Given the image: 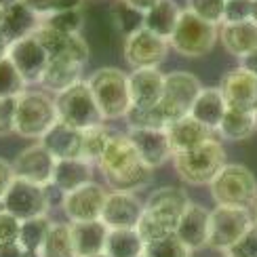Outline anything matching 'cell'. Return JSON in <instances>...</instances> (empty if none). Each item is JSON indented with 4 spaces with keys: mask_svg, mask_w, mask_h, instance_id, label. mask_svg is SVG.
<instances>
[{
    "mask_svg": "<svg viewBox=\"0 0 257 257\" xmlns=\"http://www.w3.org/2000/svg\"><path fill=\"white\" fill-rule=\"evenodd\" d=\"M42 19L32 13V11L26 5H13L5 11V19H3V28L0 32L7 36L9 42H17L21 38H28V36H34V32L40 28Z\"/></svg>",
    "mask_w": 257,
    "mask_h": 257,
    "instance_id": "29",
    "label": "cell"
},
{
    "mask_svg": "<svg viewBox=\"0 0 257 257\" xmlns=\"http://www.w3.org/2000/svg\"><path fill=\"white\" fill-rule=\"evenodd\" d=\"M142 257H146V255H142Z\"/></svg>",
    "mask_w": 257,
    "mask_h": 257,
    "instance_id": "58",
    "label": "cell"
},
{
    "mask_svg": "<svg viewBox=\"0 0 257 257\" xmlns=\"http://www.w3.org/2000/svg\"><path fill=\"white\" fill-rule=\"evenodd\" d=\"M114 26L118 28L126 38L128 34H133V32H137L139 28H144V15L137 13L133 9H128L126 5H120L114 11Z\"/></svg>",
    "mask_w": 257,
    "mask_h": 257,
    "instance_id": "41",
    "label": "cell"
},
{
    "mask_svg": "<svg viewBox=\"0 0 257 257\" xmlns=\"http://www.w3.org/2000/svg\"><path fill=\"white\" fill-rule=\"evenodd\" d=\"M82 0H55L53 5V13H59V11H80Z\"/></svg>",
    "mask_w": 257,
    "mask_h": 257,
    "instance_id": "50",
    "label": "cell"
},
{
    "mask_svg": "<svg viewBox=\"0 0 257 257\" xmlns=\"http://www.w3.org/2000/svg\"><path fill=\"white\" fill-rule=\"evenodd\" d=\"M13 181H15L13 167H11V163H7L5 158H0V200L5 198L9 188L13 186Z\"/></svg>",
    "mask_w": 257,
    "mask_h": 257,
    "instance_id": "46",
    "label": "cell"
},
{
    "mask_svg": "<svg viewBox=\"0 0 257 257\" xmlns=\"http://www.w3.org/2000/svg\"><path fill=\"white\" fill-rule=\"evenodd\" d=\"M72 230V244L76 257H93L105 253V242H108L110 230L105 228L101 219L84 221V223H70Z\"/></svg>",
    "mask_w": 257,
    "mask_h": 257,
    "instance_id": "25",
    "label": "cell"
},
{
    "mask_svg": "<svg viewBox=\"0 0 257 257\" xmlns=\"http://www.w3.org/2000/svg\"><path fill=\"white\" fill-rule=\"evenodd\" d=\"M103 120L124 118L131 110L128 74L118 68H99L87 78Z\"/></svg>",
    "mask_w": 257,
    "mask_h": 257,
    "instance_id": "4",
    "label": "cell"
},
{
    "mask_svg": "<svg viewBox=\"0 0 257 257\" xmlns=\"http://www.w3.org/2000/svg\"><path fill=\"white\" fill-rule=\"evenodd\" d=\"M34 38L38 40V45L47 51V55L51 59L53 57H68L78 63H84L91 55L89 45L84 42V38L80 34L66 36V34H59V32L51 30L45 24H40V28L34 32Z\"/></svg>",
    "mask_w": 257,
    "mask_h": 257,
    "instance_id": "19",
    "label": "cell"
},
{
    "mask_svg": "<svg viewBox=\"0 0 257 257\" xmlns=\"http://www.w3.org/2000/svg\"><path fill=\"white\" fill-rule=\"evenodd\" d=\"M202 91V82L192 72L175 70L165 74V91L160 97V110L167 116L169 122L190 116L196 97Z\"/></svg>",
    "mask_w": 257,
    "mask_h": 257,
    "instance_id": "10",
    "label": "cell"
},
{
    "mask_svg": "<svg viewBox=\"0 0 257 257\" xmlns=\"http://www.w3.org/2000/svg\"><path fill=\"white\" fill-rule=\"evenodd\" d=\"M93 257H108V255H105V253H101V255H93Z\"/></svg>",
    "mask_w": 257,
    "mask_h": 257,
    "instance_id": "57",
    "label": "cell"
},
{
    "mask_svg": "<svg viewBox=\"0 0 257 257\" xmlns=\"http://www.w3.org/2000/svg\"><path fill=\"white\" fill-rule=\"evenodd\" d=\"M226 110H228V103L223 99V93L219 91V87H202L200 95L190 110V116L198 120L202 126L211 128L213 133H217Z\"/></svg>",
    "mask_w": 257,
    "mask_h": 257,
    "instance_id": "27",
    "label": "cell"
},
{
    "mask_svg": "<svg viewBox=\"0 0 257 257\" xmlns=\"http://www.w3.org/2000/svg\"><path fill=\"white\" fill-rule=\"evenodd\" d=\"M144 255L146 257H192V251L175 234H167V236L146 242Z\"/></svg>",
    "mask_w": 257,
    "mask_h": 257,
    "instance_id": "36",
    "label": "cell"
},
{
    "mask_svg": "<svg viewBox=\"0 0 257 257\" xmlns=\"http://www.w3.org/2000/svg\"><path fill=\"white\" fill-rule=\"evenodd\" d=\"M165 131L169 137L171 150H173V156L188 152V150H194L215 137V133H213L211 128L202 126L198 120L192 118V116H184V118H179V120L169 122Z\"/></svg>",
    "mask_w": 257,
    "mask_h": 257,
    "instance_id": "22",
    "label": "cell"
},
{
    "mask_svg": "<svg viewBox=\"0 0 257 257\" xmlns=\"http://www.w3.org/2000/svg\"><path fill=\"white\" fill-rule=\"evenodd\" d=\"M19 228H21V221L11 215V213L3 211V207H0V244L17 242L19 240Z\"/></svg>",
    "mask_w": 257,
    "mask_h": 257,
    "instance_id": "44",
    "label": "cell"
},
{
    "mask_svg": "<svg viewBox=\"0 0 257 257\" xmlns=\"http://www.w3.org/2000/svg\"><path fill=\"white\" fill-rule=\"evenodd\" d=\"M55 110L59 122H66L78 131H87L91 126L105 122L87 80H80L74 87L55 95Z\"/></svg>",
    "mask_w": 257,
    "mask_h": 257,
    "instance_id": "8",
    "label": "cell"
},
{
    "mask_svg": "<svg viewBox=\"0 0 257 257\" xmlns=\"http://www.w3.org/2000/svg\"><path fill=\"white\" fill-rule=\"evenodd\" d=\"M213 200L221 207L253 209L257 200V179L244 165L226 163L209 184Z\"/></svg>",
    "mask_w": 257,
    "mask_h": 257,
    "instance_id": "6",
    "label": "cell"
},
{
    "mask_svg": "<svg viewBox=\"0 0 257 257\" xmlns=\"http://www.w3.org/2000/svg\"><path fill=\"white\" fill-rule=\"evenodd\" d=\"M219 40V28L207 24L188 9L181 11L175 32L169 38V47L188 59H200L213 51Z\"/></svg>",
    "mask_w": 257,
    "mask_h": 257,
    "instance_id": "7",
    "label": "cell"
},
{
    "mask_svg": "<svg viewBox=\"0 0 257 257\" xmlns=\"http://www.w3.org/2000/svg\"><path fill=\"white\" fill-rule=\"evenodd\" d=\"M126 135L146 167L158 169L173 160V150L165 128H128Z\"/></svg>",
    "mask_w": 257,
    "mask_h": 257,
    "instance_id": "18",
    "label": "cell"
},
{
    "mask_svg": "<svg viewBox=\"0 0 257 257\" xmlns=\"http://www.w3.org/2000/svg\"><path fill=\"white\" fill-rule=\"evenodd\" d=\"M255 226L253 211L240 207H221L211 211L209 219V242L207 247L226 253L236 244L244 234Z\"/></svg>",
    "mask_w": 257,
    "mask_h": 257,
    "instance_id": "9",
    "label": "cell"
},
{
    "mask_svg": "<svg viewBox=\"0 0 257 257\" xmlns=\"http://www.w3.org/2000/svg\"><path fill=\"white\" fill-rule=\"evenodd\" d=\"M255 131H257V116L253 112L228 108L217 128V135L228 139V142H242V139H249Z\"/></svg>",
    "mask_w": 257,
    "mask_h": 257,
    "instance_id": "31",
    "label": "cell"
},
{
    "mask_svg": "<svg viewBox=\"0 0 257 257\" xmlns=\"http://www.w3.org/2000/svg\"><path fill=\"white\" fill-rule=\"evenodd\" d=\"M165 91V72L158 68L133 70L128 74V93L131 108H154L160 103Z\"/></svg>",
    "mask_w": 257,
    "mask_h": 257,
    "instance_id": "20",
    "label": "cell"
},
{
    "mask_svg": "<svg viewBox=\"0 0 257 257\" xmlns=\"http://www.w3.org/2000/svg\"><path fill=\"white\" fill-rule=\"evenodd\" d=\"M223 5H226V0H188L186 9L202 21L219 28L223 24Z\"/></svg>",
    "mask_w": 257,
    "mask_h": 257,
    "instance_id": "40",
    "label": "cell"
},
{
    "mask_svg": "<svg viewBox=\"0 0 257 257\" xmlns=\"http://www.w3.org/2000/svg\"><path fill=\"white\" fill-rule=\"evenodd\" d=\"M82 70H84V63H78L68 57H53V59H49V66H47L45 74H42L40 87L47 93L59 95L61 91H66V89L74 87L76 82L84 80Z\"/></svg>",
    "mask_w": 257,
    "mask_h": 257,
    "instance_id": "24",
    "label": "cell"
},
{
    "mask_svg": "<svg viewBox=\"0 0 257 257\" xmlns=\"http://www.w3.org/2000/svg\"><path fill=\"white\" fill-rule=\"evenodd\" d=\"M190 202V196L181 188L165 186L154 190L144 202V215L135 230L144 238V242L156 240L167 234H175L177 223Z\"/></svg>",
    "mask_w": 257,
    "mask_h": 257,
    "instance_id": "2",
    "label": "cell"
},
{
    "mask_svg": "<svg viewBox=\"0 0 257 257\" xmlns=\"http://www.w3.org/2000/svg\"><path fill=\"white\" fill-rule=\"evenodd\" d=\"M9 59L13 61V66L21 74L26 87H32V84H40L42 74H45L51 57L47 55V51L38 45V40L34 36H28V38H21L11 45Z\"/></svg>",
    "mask_w": 257,
    "mask_h": 257,
    "instance_id": "16",
    "label": "cell"
},
{
    "mask_svg": "<svg viewBox=\"0 0 257 257\" xmlns=\"http://www.w3.org/2000/svg\"><path fill=\"white\" fill-rule=\"evenodd\" d=\"M26 91V82L9 57L0 59V99H15Z\"/></svg>",
    "mask_w": 257,
    "mask_h": 257,
    "instance_id": "38",
    "label": "cell"
},
{
    "mask_svg": "<svg viewBox=\"0 0 257 257\" xmlns=\"http://www.w3.org/2000/svg\"><path fill=\"white\" fill-rule=\"evenodd\" d=\"M223 255L226 257H257V223Z\"/></svg>",
    "mask_w": 257,
    "mask_h": 257,
    "instance_id": "43",
    "label": "cell"
},
{
    "mask_svg": "<svg viewBox=\"0 0 257 257\" xmlns=\"http://www.w3.org/2000/svg\"><path fill=\"white\" fill-rule=\"evenodd\" d=\"M219 42L230 55L247 57L257 51V26L253 21L244 24H221L219 26Z\"/></svg>",
    "mask_w": 257,
    "mask_h": 257,
    "instance_id": "28",
    "label": "cell"
},
{
    "mask_svg": "<svg viewBox=\"0 0 257 257\" xmlns=\"http://www.w3.org/2000/svg\"><path fill=\"white\" fill-rule=\"evenodd\" d=\"M144 215V202L133 192L110 190L103 202L101 221L108 230H135Z\"/></svg>",
    "mask_w": 257,
    "mask_h": 257,
    "instance_id": "15",
    "label": "cell"
},
{
    "mask_svg": "<svg viewBox=\"0 0 257 257\" xmlns=\"http://www.w3.org/2000/svg\"><path fill=\"white\" fill-rule=\"evenodd\" d=\"M181 11L184 9L177 5V0H160L154 9H150L144 15V28L154 32L156 36L169 40L177 28Z\"/></svg>",
    "mask_w": 257,
    "mask_h": 257,
    "instance_id": "30",
    "label": "cell"
},
{
    "mask_svg": "<svg viewBox=\"0 0 257 257\" xmlns=\"http://www.w3.org/2000/svg\"><path fill=\"white\" fill-rule=\"evenodd\" d=\"M15 99H0V135L15 133Z\"/></svg>",
    "mask_w": 257,
    "mask_h": 257,
    "instance_id": "45",
    "label": "cell"
},
{
    "mask_svg": "<svg viewBox=\"0 0 257 257\" xmlns=\"http://www.w3.org/2000/svg\"><path fill=\"white\" fill-rule=\"evenodd\" d=\"M144 249L146 242L137 230H110L105 242L108 257H142Z\"/></svg>",
    "mask_w": 257,
    "mask_h": 257,
    "instance_id": "32",
    "label": "cell"
},
{
    "mask_svg": "<svg viewBox=\"0 0 257 257\" xmlns=\"http://www.w3.org/2000/svg\"><path fill=\"white\" fill-rule=\"evenodd\" d=\"M255 116H257V112H255Z\"/></svg>",
    "mask_w": 257,
    "mask_h": 257,
    "instance_id": "59",
    "label": "cell"
},
{
    "mask_svg": "<svg viewBox=\"0 0 257 257\" xmlns=\"http://www.w3.org/2000/svg\"><path fill=\"white\" fill-rule=\"evenodd\" d=\"M209 219H211V211L207 207L198 205V202H190L175 228V236L192 253L205 249L209 242Z\"/></svg>",
    "mask_w": 257,
    "mask_h": 257,
    "instance_id": "21",
    "label": "cell"
},
{
    "mask_svg": "<svg viewBox=\"0 0 257 257\" xmlns=\"http://www.w3.org/2000/svg\"><path fill=\"white\" fill-rule=\"evenodd\" d=\"M0 257H38V255L24 251L19 242H7V244H0Z\"/></svg>",
    "mask_w": 257,
    "mask_h": 257,
    "instance_id": "48",
    "label": "cell"
},
{
    "mask_svg": "<svg viewBox=\"0 0 257 257\" xmlns=\"http://www.w3.org/2000/svg\"><path fill=\"white\" fill-rule=\"evenodd\" d=\"M3 19H5V9H0V28H3Z\"/></svg>",
    "mask_w": 257,
    "mask_h": 257,
    "instance_id": "56",
    "label": "cell"
},
{
    "mask_svg": "<svg viewBox=\"0 0 257 257\" xmlns=\"http://www.w3.org/2000/svg\"><path fill=\"white\" fill-rule=\"evenodd\" d=\"M240 68H244L247 72H251L253 76H257V51H253L251 55L240 59Z\"/></svg>",
    "mask_w": 257,
    "mask_h": 257,
    "instance_id": "51",
    "label": "cell"
},
{
    "mask_svg": "<svg viewBox=\"0 0 257 257\" xmlns=\"http://www.w3.org/2000/svg\"><path fill=\"white\" fill-rule=\"evenodd\" d=\"M251 21L257 26V0H253V7H251Z\"/></svg>",
    "mask_w": 257,
    "mask_h": 257,
    "instance_id": "54",
    "label": "cell"
},
{
    "mask_svg": "<svg viewBox=\"0 0 257 257\" xmlns=\"http://www.w3.org/2000/svg\"><path fill=\"white\" fill-rule=\"evenodd\" d=\"M253 0H226L223 5V24H244L251 21Z\"/></svg>",
    "mask_w": 257,
    "mask_h": 257,
    "instance_id": "42",
    "label": "cell"
},
{
    "mask_svg": "<svg viewBox=\"0 0 257 257\" xmlns=\"http://www.w3.org/2000/svg\"><path fill=\"white\" fill-rule=\"evenodd\" d=\"M114 131H110V126L103 124H97V126H91L87 131H82V152H80V158L89 160L91 165H97L99 158L103 154L105 146L112 139Z\"/></svg>",
    "mask_w": 257,
    "mask_h": 257,
    "instance_id": "35",
    "label": "cell"
},
{
    "mask_svg": "<svg viewBox=\"0 0 257 257\" xmlns=\"http://www.w3.org/2000/svg\"><path fill=\"white\" fill-rule=\"evenodd\" d=\"M251 211H253V219H255V223H257V200H255V205H253Z\"/></svg>",
    "mask_w": 257,
    "mask_h": 257,
    "instance_id": "55",
    "label": "cell"
},
{
    "mask_svg": "<svg viewBox=\"0 0 257 257\" xmlns=\"http://www.w3.org/2000/svg\"><path fill=\"white\" fill-rule=\"evenodd\" d=\"M57 122L55 97L42 89H26L15 105V133L40 142Z\"/></svg>",
    "mask_w": 257,
    "mask_h": 257,
    "instance_id": "3",
    "label": "cell"
},
{
    "mask_svg": "<svg viewBox=\"0 0 257 257\" xmlns=\"http://www.w3.org/2000/svg\"><path fill=\"white\" fill-rule=\"evenodd\" d=\"M53 226V221L45 215V217H34V219H28V221H21V228H19V244L21 249L28 251V253H34L38 255L42 244H45L47 236H49V230Z\"/></svg>",
    "mask_w": 257,
    "mask_h": 257,
    "instance_id": "34",
    "label": "cell"
},
{
    "mask_svg": "<svg viewBox=\"0 0 257 257\" xmlns=\"http://www.w3.org/2000/svg\"><path fill=\"white\" fill-rule=\"evenodd\" d=\"M160 0H122V5H126L128 9H133V11H137V13H142V15H146L148 11L154 9Z\"/></svg>",
    "mask_w": 257,
    "mask_h": 257,
    "instance_id": "49",
    "label": "cell"
},
{
    "mask_svg": "<svg viewBox=\"0 0 257 257\" xmlns=\"http://www.w3.org/2000/svg\"><path fill=\"white\" fill-rule=\"evenodd\" d=\"M219 91L223 93L228 108L242 112H257V76L244 68H234L223 74L219 82Z\"/></svg>",
    "mask_w": 257,
    "mask_h": 257,
    "instance_id": "17",
    "label": "cell"
},
{
    "mask_svg": "<svg viewBox=\"0 0 257 257\" xmlns=\"http://www.w3.org/2000/svg\"><path fill=\"white\" fill-rule=\"evenodd\" d=\"M124 120L128 128H167L169 124L160 105H154V108H131L126 112Z\"/></svg>",
    "mask_w": 257,
    "mask_h": 257,
    "instance_id": "37",
    "label": "cell"
},
{
    "mask_svg": "<svg viewBox=\"0 0 257 257\" xmlns=\"http://www.w3.org/2000/svg\"><path fill=\"white\" fill-rule=\"evenodd\" d=\"M105 196H108V190L101 184H97V181H91L87 186L63 194L61 209L66 213V217L70 219V223L97 221L101 219Z\"/></svg>",
    "mask_w": 257,
    "mask_h": 257,
    "instance_id": "13",
    "label": "cell"
},
{
    "mask_svg": "<svg viewBox=\"0 0 257 257\" xmlns=\"http://www.w3.org/2000/svg\"><path fill=\"white\" fill-rule=\"evenodd\" d=\"M11 45H13V42H9L7 36L3 34V32H0V59L9 57V49H11Z\"/></svg>",
    "mask_w": 257,
    "mask_h": 257,
    "instance_id": "52",
    "label": "cell"
},
{
    "mask_svg": "<svg viewBox=\"0 0 257 257\" xmlns=\"http://www.w3.org/2000/svg\"><path fill=\"white\" fill-rule=\"evenodd\" d=\"M38 257H76L74 255L70 223L53 221V226L49 230V236H47L45 244H42Z\"/></svg>",
    "mask_w": 257,
    "mask_h": 257,
    "instance_id": "33",
    "label": "cell"
},
{
    "mask_svg": "<svg viewBox=\"0 0 257 257\" xmlns=\"http://www.w3.org/2000/svg\"><path fill=\"white\" fill-rule=\"evenodd\" d=\"M42 24L49 26L51 30L59 32V34L76 36L82 30L84 17H82V11H59V13H51L49 17H45Z\"/></svg>",
    "mask_w": 257,
    "mask_h": 257,
    "instance_id": "39",
    "label": "cell"
},
{
    "mask_svg": "<svg viewBox=\"0 0 257 257\" xmlns=\"http://www.w3.org/2000/svg\"><path fill=\"white\" fill-rule=\"evenodd\" d=\"M55 163L57 160L53 158V154L38 142L21 150L13 163H11V167H13V173L17 179L30 181V184H36L42 188H51Z\"/></svg>",
    "mask_w": 257,
    "mask_h": 257,
    "instance_id": "14",
    "label": "cell"
},
{
    "mask_svg": "<svg viewBox=\"0 0 257 257\" xmlns=\"http://www.w3.org/2000/svg\"><path fill=\"white\" fill-rule=\"evenodd\" d=\"M49 194L47 188L30 184V181L17 179L13 181V186L9 188V192L5 194V198L0 200V207L3 211L11 213L13 217H17L19 221H28L34 217H45L49 213Z\"/></svg>",
    "mask_w": 257,
    "mask_h": 257,
    "instance_id": "11",
    "label": "cell"
},
{
    "mask_svg": "<svg viewBox=\"0 0 257 257\" xmlns=\"http://www.w3.org/2000/svg\"><path fill=\"white\" fill-rule=\"evenodd\" d=\"M19 3V0H0V9H9V7H13V5H17Z\"/></svg>",
    "mask_w": 257,
    "mask_h": 257,
    "instance_id": "53",
    "label": "cell"
},
{
    "mask_svg": "<svg viewBox=\"0 0 257 257\" xmlns=\"http://www.w3.org/2000/svg\"><path fill=\"white\" fill-rule=\"evenodd\" d=\"M97 167L108 188L114 192H133V194H137L139 190L150 186L154 175V169L142 163V158H139L137 150L126 133L112 135Z\"/></svg>",
    "mask_w": 257,
    "mask_h": 257,
    "instance_id": "1",
    "label": "cell"
},
{
    "mask_svg": "<svg viewBox=\"0 0 257 257\" xmlns=\"http://www.w3.org/2000/svg\"><path fill=\"white\" fill-rule=\"evenodd\" d=\"M21 5H26L32 13H36L40 19H45L53 13V5H55V0H19Z\"/></svg>",
    "mask_w": 257,
    "mask_h": 257,
    "instance_id": "47",
    "label": "cell"
},
{
    "mask_svg": "<svg viewBox=\"0 0 257 257\" xmlns=\"http://www.w3.org/2000/svg\"><path fill=\"white\" fill-rule=\"evenodd\" d=\"M226 165V148L217 137L209 139L202 146L173 156L177 175L190 186H209L213 177Z\"/></svg>",
    "mask_w": 257,
    "mask_h": 257,
    "instance_id": "5",
    "label": "cell"
},
{
    "mask_svg": "<svg viewBox=\"0 0 257 257\" xmlns=\"http://www.w3.org/2000/svg\"><path fill=\"white\" fill-rule=\"evenodd\" d=\"M169 51V40L156 36L146 28H139L133 34H128L122 42V55L133 70L158 68L167 59Z\"/></svg>",
    "mask_w": 257,
    "mask_h": 257,
    "instance_id": "12",
    "label": "cell"
},
{
    "mask_svg": "<svg viewBox=\"0 0 257 257\" xmlns=\"http://www.w3.org/2000/svg\"><path fill=\"white\" fill-rule=\"evenodd\" d=\"M40 144L45 146L53 154L55 160H66V158H80L82 152V131L74 128L66 122H55L49 133L40 139Z\"/></svg>",
    "mask_w": 257,
    "mask_h": 257,
    "instance_id": "26",
    "label": "cell"
},
{
    "mask_svg": "<svg viewBox=\"0 0 257 257\" xmlns=\"http://www.w3.org/2000/svg\"><path fill=\"white\" fill-rule=\"evenodd\" d=\"M93 181V165L84 158H66L57 160L53 169L51 188H55L61 194H68Z\"/></svg>",
    "mask_w": 257,
    "mask_h": 257,
    "instance_id": "23",
    "label": "cell"
}]
</instances>
